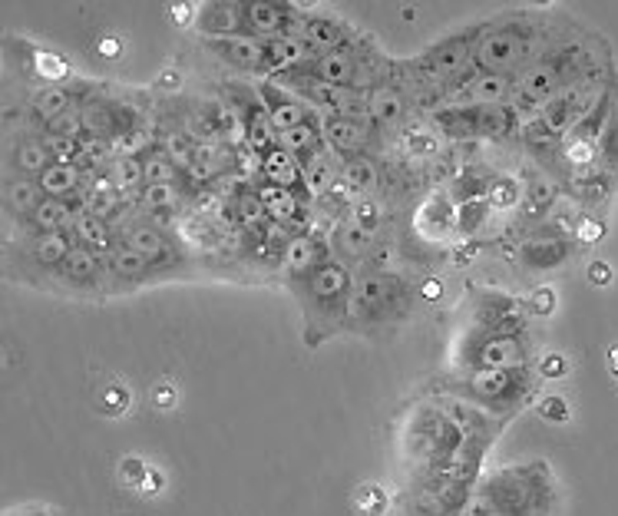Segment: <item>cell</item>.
<instances>
[{"label":"cell","instance_id":"obj_14","mask_svg":"<svg viewBox=\"0 0 618 516\" xmlns=\"http://www.w3.org/2000/svg\"><path fill=\"white\" fill-rule=\"evenodd\" d=\"M585 106H589V96L576 90V86H569V90L556 93L546 103V110H542V126H546L549 133H566V129H572L585 116Z\"/></svg>","mask_w":618,"mask_h":516},{"label":"cell","instance_id":"obj_3","mask_svg":"<svg viewBox=\"0 0 618 516\" xmlns=\"http://www.w3.org/2000/svg\"><path fill=\"white\" fill-rule=\"evenodd\" d=\"M245 10V34L258 40H281V37H298L301 17L291 10V4H268V0H252L242 4Z\"/></svg>","mask_w":618,"mask_h":516},{"label":"cell","instance_id":"obj_33","mask_svg":"<svg viewBox=\"0 0 618 516\" xmlns=\"http://www.w3.org/2000/svg\"><path fill=\"white\" fill-rule=\"evenodd\" d=\"M113 179L116 192L123 199H139V192H143L146 179H143V159H113V166L106 169Z\"/></svg>","mask_w":618,"mask_h":516},{"label":"cell","instance_id":"obj_8","mask_svg":"<svg viewBox=\"0 0 618 516\" xmlns=\"http://www.w3.org/2000/svg\"><path fill=\"white\" fill-rule=\"evenodd\" d=\"M298 37L314 53V57H328V53L354 50V34L344 24H338V20H331V17H301Z\"/></svg>","mask_w":618,"mask_h":516},{"label":"cell","instance_id":"obj_32","mask_svg":"<svg viewBox=\"0 0 618 516\" xmlns=\"http://www.w3.org/2000/svg\"><path fill=\"white\" fill-rule=\"evenodd\" d=\"M334 245L348 255V258H367L374 252V232L371 229H364V225H357V222H341L338 225V235H334Z\"/></svg>","mask_w":618,"mask_h":516},{"label":"cell","instance_id":"obj_21","mask_svg":"<svg viewBox=\"0 0 618 516\" xmlns=\"http://www.w3.org/2000/svg\"><path fill=\"white\" fill-rule=\"evenodd\" d=\"M40 186L50 199H63L77 196L80 189H86V172L77 163H53L47 172L40 176Z\"/></svg>","mask_w":618,"mask_h":516},{"label":"cell","instance_id":"obj_20","mask_svg":"<svg viewBox=\"0 0 618 516\" xmlns=\"http://www.w3.org/2000/svg\"><path fill=\"white\" fill-rule=\"evenodd\" d=\"M70 235L73 242L80 245V249H90L96 255H110L113 252V225L106 219H96V215H80V219H73L70 225Z\"/></svg>","mask_w":618,"mask_h":516},{"label":"cell","instance_id":"obj_35","mask_svg":"<svg viewBox=\"0 0 618 516\" xmlns=\"http://www.w3.org/2000/svg\"><path fill=\"white\" fill-rule=\"evenodd\" d=\"M34 113L40 116V120H47V126H50L53 120H60V116L73 113V93L67 90V86H47V90L37 93Z\"/></svg>","mask_w":618,"mask_h":516},{"label":"cell","instance_id":"obj_40","mask_svg":"<svg viewBox=\"0 0 618 516\" xmlns=\"http://www.w3.org/2000/svg\"><path fill=\"white\" fill-rule=\"evenodd\" d=\"M516 199H519V186L513 179H496L490 192H486V202L496 209H509V206H516Z\"/></svg>","mask_w":618,"mask_h":516},{"label":"cell","instance_id":"obj_24","mask_svg":"<svg viewBox=\"0 0 618 516\" xmlns=\"http://www.w3.org/2000/svg\"><path fill=\"white\" fill-rule=\"evenodd\" d=\"M73 249H77V242H73L70 229L67 232H50V235H37V239L30 242V258H34L37 265L60 268Z\"/></svg>","mask_w":618,"mask_h":516},{"label":"cell","instance_id":"obj_4","mask_svg":"<svg viewBox=\"0 0 618 516\" xmlns=\"http://www.w3.org/2000/svg\"><path fill=\"white\" fill-rule=\"evenodd\" d=\"M486 493H490V503L483 500L480 507L486 516H519L536 507V480H523V473H500Z\"/></svg>","mask_w":618,"mask_h":516},{"label":"cell","instance_id":"obj_7","mask_svg":"<svg viewBox=\"0 0 618 516\" xmlns=\"http://www.w3.org/2000/svg\"><path fill=\"white\" fill-rule=\"evenodd\" d=\"M473 47L476 43L470 37H450L427 50L417 60V67L424 73V80H450L466 70V63H473Z\"/></svg>","mask_w":618,"mask_h":516},{"label":"cell","instance_id":"obj_45","mask_svg":"<svg viewBox=\"0 0 618 516\" xmlns=\"http://www.w3.org/2000/svg\"><path fill=\"white\" fill-rule=\"evenodd\" d=\"M592 278H595V282H609V265L595 262V265H592Z\"/></svg>","mask_w":618,"mask_h":516},{"label":"cell","instance_id":"obj_6","mask_svg":"<svg viewBox=\"0 0 618 516\" xmlns=\"http://www.w3.org/2000/svg\"><path fill=\"white\" fill-rule=\"evenodd\" d=\"M258 96H262L265 113H268V123H271V129H275V133H288V129L305 126V123L314 120V106L301 100V96L288 93L285 86L262 83V86H258Z\"/></svg>","mask_w":618,"mask_h":516},{"label":"cell","instance_id":"obj_19","mask_svg":"<svg viewBox=\"0 0 618 516\" xmlns=\"http://www.w3.org/2000/svg\"><path fill=\"white\" fill-rule=\"evenodd\" d=\"M262 176H265V182H271V186L295 192L301 186V176H305V166H301V159H295L281 146H275L262 156Z\"/></svg>","mask_w":618,"mask_h":516},{"label":"cell","instance_id":"obj_39","mask_svg":"<svg viewBox=\"0 0 618 516\" xmlns=\"http://www.w3.org/2000/svg\"><path fill=\"white\" fill-rule=\"evenodd\" d=\"M235 209H238V219H242L248 229H252V225H262L268 219V212H265L262 199H258L255 189H245L242 196L235 199Z\"/></svg>","mask_w":618,"mask_h":516},{"label":"cell","instance_id":"obj_44","mask_svg":"<svg viewBox=\"0 0 618 516\" xmlns=\"http://www.w3.org/2000/svg\"><path fill=\"white\" fill-rule=\"evenodd\" d=\"M533 308L536 311H549L552 308V292H549V288H542V292L533 295Z\"/></svg>","mask_w":618,"mask_h":516},{"label":"cell","instance_id":"obj_23","mask_svg":"<svg viewBox=\"0 0 618 516\" xmlns=\"http://www.w3.org/2000/svg\"><path fill=\"white\" fill-rule=\"evenodd\" d=\"M103 272H106V258L90 249H80V245L67 255V262L60 265V275L73 285H96V278Z\"/></svg>","mask_w":618,"mask_h":516},{"label":"cell","instance_id":"obj_34","mask_svg":"<svg viewBox=\"0 0 618 516\" xmlns=\"http://www.w3.org/2000/svg\"><path fill=\"white\" fill-rule=\"evenodd\" d=\"M523 361V351L513 338H490L480 348V368H500L513 371V364Z\"/></svg>","mask_w":618,"mask_h":516},{"label":"cell","instance_id":"obj_41","mask_svg":"<svg viewBox=\"0 0 618 516\" xmlns=\"http://www.w3.org/2000/svg\"><path fill=\"white\" fill-rule=\"evenodd\" d=\"M351 222H357V225H364V229L377 232V225H381V212H377L374 199H361V202H357V206L351 209Z\"/></svg>","mask_w":618,"mask_h":516},{"label":"cell","instance_id":"obj_22","mask_svg":"<svg viewBox=\"0 0 618 516\" xmlns=\"http://www.w3.org/2000/svg\"><path fill=\"white\" fill-rule=\"evenodd\" d=\"M53 163H57V156H53V149L47 139H20L17 143V153H14V166L20 176H30V179H40L43 172H47Z\"/></svg>","mask_w":618,"mask_h":516},{"label":"cell","instance_id":"obj_16","mask_svg":"<svg viewBox=\"0 0 618 516\" xmlns=\"http://www.w3.org/2000/svg\"><path fill=\"white\" fill-rule=\"evenodd\" d=\"M328 262V252H324V245L318 239H311V235H291L281 245V265L288 268L291 275H311L314 268Z\"/></svg>","mask_w":618,"mask_h":516},{"label":"cell","instance_id":"obj_42","mask_svg":"<svg viewBox=\"0 0 618 516\" xmlns=\"http://www.w3.org/2000/svg\"><path fill=\"white\" fill-rule=\"evenodd\" d=\"M539 411L546 414L549 421H566V417H569V407H566L562 397H546V401L539 404Z\"/></svg>","mask_w":618,"mask_h":516},{"label":"cell","instance_id":"obj_11","mask_svg":"<svg viewBox=\"0 0 618 516\" xmlns=\"http://www.w3.org/2000/svg\"><path fill=\"white\" fill-rule=\"evenodd\" d=\"M407 96L400 86L394 83H381L374 90H367V123L390 129V126H400L407 120Z\"/></svg>","mask_w":618,"mask_h":516},{"label":"cell","instance_id":"obj_29","mask_svg":"<svg viewBox=\"0 0 618 516\" xmlns=\"http://www.w3.org/2000/svg\"><path fill=\"white\" fill-rule=\"evenodd\" d=\"M338 182V172H334V163L328 159V153H321L318 156H311L308 163H305V176H301V189L308 192L311 199H324L328 196V189Z\"/></svg>","mask_w":618,"mask_h":516},{"label":"cell","instance_id":"obj_30","mask_svg":"<svg viewBox=\"0 0 618 516\" xmlns=\"http://www.w3.org/2000/svg\"><path fill=\"white\" fill-rule=\"evenodd\" d=\"M341 179L364 199H371V192H377V186H381V172L367 156H351L341 169Z\"/></svg>","mask_w":618,"mask_h":516},{"label":"cell","instance_id":"obj_26","mask_svg":"<svg viewBox=\"0 0 618 516\" xmlns=\"http://www.w3.org/2000/svg\"><path fill=\"white\" fill-rule=\"evenodd\" d=\"M255 192H258V199H262V206H265L271 222H295L298 219V209H301L298 192L271 186V182H262Z\"/></svg>","mask_w":618,"mask_h":516},{"label":"cell","instance_id":"obj_43","mask_svg":"<svg viewBox=\"0 0 618 516\" xmlns=\"http://www.w3.org/2000/svg\"><path fill=\"white\" fill-rule=\"evenodd\" d=\"M602 225L599 222H582V229H579V239L582 242H595V239H602Z\"/></svg>","mask_w":618,"mask_h":516},{"label":"cell","instance_id":"obj_15","mask_svg":"<svg viewBox=\"0 0 618 516\" xmlns=\"http://www.w3.org/2000/svg\"><path fill=\"white\" fill-rule=\"evenodd\" d=\"M516 387H519V374L500 368H480L470 378V391L483 404H516Z\"/></svg>","mask_w":618,"mask_h":516},{"label":"cell","instance_id":"obj_36","mask_svg":"<svg viewBox=\"0 0 618 516\" xmlns=\"http://www.w3.org/2000/svg\"><path fill=\"white\" fill-rule=\"evenodd\" d=\"M195 139H189L186 133H166L159 139V153L162 156H169L172 159V166H176L179 172H192V166H195Z\"/></svg>","mask_w":618,"mask_h":516},{"label":"cell","instance_id":"obj_13","mask_svg":"<svg viewBox=\"0 0 618 516\" xmlns=\"http://www.w3.org/2000/svg\"><path fill=\"white\" fill-rule=\"evenodd\" d=\"M119 245H126V249L139 252L143 258H149V262H166V258H172V242L166 239V232L159 229V225L153 222H129L123 232H119Z\"/></svg>","mask_w":618,"mask_h":516},{"label":"cell","instance_id":"obj_5","mask_svg":"<svg viewBox=\"0 0 618 516\" xmlns=\"http://www.w3.org/2000/svg\"><path fill=\"white\" fill-rule=\"evenodd\" d=\"M305 285H308V295H311V305L318 308H348L351 292H354V282H351V272L348 265L334 262L328 258L324 265L314 268L311 275H305Z\"/></svg>","mask_w":618,"mask_h":516},{"label":"cell","instance_id":"obj_31","mask_svg":"<svg viewBox=\"0 0 618 516\" xmlns=\"http://www.w3.org/2000/svg\"><path fill=\"white\" fill-rule=\"evenodd\" d=\"M106 268H110L116 278H126V282H139V278H146L156 265L149 262V258L139 255V252L126 249V245H116V249L106 255Z\"/></svg>","mask_w":618,"mask_h":516},{"label":"cell","instance_id":"obj_1","mask_svg":"<svg viewBox=\"0 0 618 516\" xmlns=\"http://www.w3.org/2000/svg\"><path fill=\"white\" fill-rule=\"evenodd\" d=\"M533 53V30L523 24H506L483 34L473 47V63L480 73H503L519 67Z\"/></svg>","mask_w":618,"mask_h":516},{"label":"cell","instance_id":"obj_27","mask_svg":"<svg viewBox=\"0 0 618 516\" xmlns=\"http://www.w3.org/2000/svg\"><path fill=\"white\" fill-rule=\"evenodd\" d=\"M136 202L143 215L156 219V215H176L186 202V192H182V186H143Z\"/></svg>","mask_w":618,"mask_h":516},{"label":"cell","instance_id":"obj_38","mask_svg":"<svg viewBox=\"0 0 618 516\" xmlns=\"http://www.w3.org/2000/svg\"><path fill=\"white\" fill-rule=\"evenodd\" d=\"M562 255H566V245L562 242H533V245H526V252H523L526 265H539V268L562 262Z\"/></svg>","mask_w":618,"mask_h":516},{"label":"cell","instance_id":"obj_17","mask_svg":"<svg viewBox=\"0 0 618 516\" xmlns=\"http://www.w3.org/2000/svg\"><path fill=\"white\" fill-rule=\"evenodd\" d=\"M199 24L212 40L242 37L245 34V10H242V4H209Z\"/></svg>","mask_w":618,"mask_h":516},{"label":"cell","instance_id":"obj_2","mask_svg":"<svg viewBox=\"0 0 618 516\" xmlns=\"http://www.w3.org/2000/svg\"><path fill=\"white\" fill-rule=\"evenodd\" d=\"M404 301H407V285L400 282L397 275L374 272V275H364L361 282L354 285L348 311L357 318L377 321V318L390 315L394 308H400Z\"/></svg>","mask_w":618,"mask_h":516},{"label":"cell","instance_id":"obj_46","mask_svg":"<svg viewBox=\"0 0 618 516\" xmlns=\"http://www.w3.org/2000/svg\"><path fill=\"white\" fill-rule=\"evenodd\" d=\"M542 371H546V374H559V371H566V361H562V358H549L546 364H542Z\"/></svg>","mask_w":618,"mask_h":516},{"label":"cell","instance_id":"obj_47","mask_svg":"<svg viewBox=\"0 0 618 516\" xmlns=\"http://www.w3.org/2000/svg\"><path fill=\"white\" fill-rule=\"evenodd\" d=\"M424 295H427V301H437V298H440V282H427V285H424Z\"/></svg>","mask_w":618,"mask_h":516},{"label":"cell","instance_id":"obj_25","mask_svg":"<svg viewBox=\"0 0 618 516\" xmlns=\"http://www.w3.org/2000/svg\"><path fill=\"white\" fill-rule=\"evenodd\" d=\"M321 143H324L321 129L314 126V120H311V123H305V126L288 129V133H278V143H275V146H281V149H285V153H291L295 159H301V166H305L311 156H318V153H321Z\"/></svg>","mask_w":618,"mask_h":516},{"label":"cell","instance_id":"obj_28","mask_svg":"<svg viewBox=\"0 0 618 516\" xmlns=\"http://www.w3.org/2000/svg\"><path fill=\"white\" fill-rule=\"evenodd\" d=\"M27 225L30 229H34L37 235H50V232H67L70 225H73V212H70V206L63 199H43L40 206H37V212L30 215L27 219Z\"/></svg>","mask_w":618,"mask_h":516},{"label":"cell","instance_id":"obj_10","mask_svg":"<svg viewBox=\"0 0 618 516\" xmlns=\"http://www.w3.org/2000/svg\"><path fill=\"white\" fill-rule=\"evenodd\" d=\"M513 90V83L500 73H476L473 80H466L457 93H450L453 110H480V106H500L506 93Z\"/></svg>","mask_w":618,"mask_h":516},{"label":"cell","instance_id":"obj_48","mask_svg":"<svg viewBox=\"0 0 618 516\" xmlns=\"http://www.w3.org/2000/svg\"><path fill=\"white\" fill-rule=\"evenodd\" d=\"M103 50H106V53H119V43H113V40H106V43H103Z\"/></svg>","mask_w":618,"mask_h":516},{"label":"cell","instance_id":"obj_37","mask_svg":"<svg viewBox=\"0 0 618 516\" xmlns=\"http://www.w3.org/2000/svg\"><path fill=\"white\" fill-rule=\"evenodd\" d=\"M143 179H146V186H182L186 172H179L172 166V159L162 156L156 149V153L143 156Z\"/></svg>","mask_w":618,"mask_h":516},{"label":"cell","instance_id":"obj_18","mask_svg":"<svg viewBox=\"0 0 618 516\" xmlns=\"http://www.w3.org/2000/svg\"><path fill=\"white\" fill-rule=\"evenodd\" d=\"M43 199H47V192H43L40 179L14 176V179L4 182V206H7V212L20 215V219H30Z\"/></svg>","mask_w":618,"mask_h":516},{"label":"cell","instance_id":"obj_12","mask_svg":"<svg viewBox=\"0 0 618 516\" xmlns=\"http://www.w3.org/2000/svg\"><path fill=\"white\" fill-rule=\"evenodd\" d=\"M321 136L334 153L341 156H361L367 143H371V129L367 123H357V120H344V116H324V126H321Z\"/></svg>","mask_w":618,"mask_h":516},{"label":"cell","instance_id":"obj_9","mask_svg":"<svg viewBox=\"0 0 618 516\" xmlns=\"http://www.w3.org/2000/svg\"><path fill=\"white\" fill-rule=\"evenodd\" d=\"M209 47L219 53L225 63H232L238 70L248 73H271V53L268 43L258 37H225V40H209Z\"/></svg>","mask_w":618,"mask_h":516}]
</instances>
